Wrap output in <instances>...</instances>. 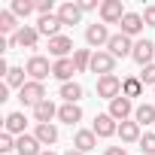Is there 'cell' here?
Masks as SVG:
<instances>
[{
	"mask_svg": "<svg viewBox=\"0 0 155 155\" xmlns=\"http://www.w3.org/2000/svg\"><path fill=\"white\" fill-rule=\"evenodd\" d=\"M143 28H146V21H143L140 12H125V18H122V34L125 37H137Z\"/></svg>",
	"mask_w": 155,
	"mask_h": 155,
	"instance_id": "ac0fdd59",
	"label": "cell"
},
{
	"mask_svg": "<svg viewBox=\"0 0 155 155\" xmlns=\"http://www.w3.org/2000/svg\"><path fill=\"white\" fill-rule=\"evenodd\" d=\"M37 12L40 15H52V0H37Z\"/></svg>",
	"mask_w": 155,
	"mask_h": 155,
	"instance_id": "e575fe53",
	"label": "cell"
},
{
	"mask_svg": "<svg viewBox=\"0 0 155 155\" xmlns=\"http://www.w3.org/2000/svg\"><path fill=\"white\" fill-rule=\"evenodd\" d=\"M9 149H15V137L3 131V134H0V152H3V155H6Z\"/></svg>",
	"mask_w": 155,
	"mask_h": 155,
	"instance_id": "1f68e13d",
	"label": "cell"
},
{
	"mask_svg": "<svg viewBox=\"0 0 155 155\" xmlns=\"http://www.w3.org/2000/svg\"><path fill=\"white\" fill-rule=\"evenodd\" d=\"M34 137H37L43 146H52V143H58V128H55V125H37Z\"/></svg>",
	"mask_w": 155,
	"mask_h": 155,
	"instance_id": "603a6c76",
	"label": "cell"
},
{
	"mask_svg": "<svg viewBox=\"0 0 155 155\" xmlns=\"http://www.w3.org/2000/svg\"><path fill=\"white\" fill-rule=\"evenodd\" d=\"M43 155H58V152H52V149H43Z\"/></svg>",
	"mask_w": 155,
	"mask_h": 155,
	"instance_id": "f35d334b",
	"label": "cell"
},
{
	"mask_svg": "<svg viewBox=\"0 0 155 155\" xmlns=\"http://www.w3.org/2000/svg\"><path fill=\"white\" fill-rule=\"evenodd\" d=\"M91 55H94V52H88V49H76V52H73L76 73H85V70H91Z\"/></svg>",
	"mask_w": 155,
	"mask_h": 155,
	"instance_id": "83f0119b",
	"label": "cell"
},
{
	"mask_svg": "<svg viewBox=\"0 0 155 155\" xmlns=\"http://www.w3.org/2000/svg\"><path fill=\"white\" fill-rule=\"evenodd\" d=\"M64 155H82V152H79V149H67Z\"/></svg>",
	"mask_w": 155,
	"mask_h": 155,
	"instance_id": "74e56055",
	"label": "cell"
},
{
	"mask_svg": "<svg viewBox=\"0 0 155 155\" xmlns=\"http://www.w3.org/2000/svg\"><path fill=\"white\" fill-rule=\"evenodd\" d=\"M140 82H143V85H155V64L143 67V73H140Z\"/></svg>",
	"mask_w": 155,
	"mask_h": 155,
	"instance_id": "d6a6232c",
	"label": "cell"
},
{
	"mask_svg": "<svg viewBox=\"0 0 155 155\" xmlns=\"http://www.w3.org/2000/svg\"><path fill=\"white\" fill-rule=\"evenodd\" d=\"M140 15H143V21H146L149 28H155V6H146V9L140 12Z\"/></svg>",
	"mask_w": 155,
	"mask_h": 155,
	"instance_id": "836d02e7",
	"label": "cell"
},
{
	"mask_svg": "<svg viewBox=\"0 0 155 155\" xmlns=\"http://www.w3.org/2000/svg\"><path fill=\"white\" fill-rule=\"evenodd\" d=\"M110 37H113V34L107 31V25H104V21H101V25L94 21V25H88V28H85V43H88V46H94L97 52H101V46H107V43H110Z\"/></svg>",
	"mask_w": 155,
	"mask_h": 155,
	"instance_id": "ba28073f",
	"label": "cell"
},
{
	"mask_svg": "<svg viewBox=\"0 0 155 155\" xmlns=\"http://www.w3.org/2000/svg\"><path fill=\"white\" fill-rule=\"evenodd\" d=\"M107 52H110V55L119 61V58H128V55L134 52V43H131V37H125V34L119 31V34H113V37H110V43H107Z\"/></svg>",
	"mask_w": 155,
	"mask_h": 155,
	"instance_id": "277c9868",
	"label": "cell"
},
{
	"mask_svg": "<svg viewBox=\"0 0 155 155\" xmlns=\"http://www.w3.org/2000/svg\"><path fill=\"white\" fill-rule=\"evenodd\" d=\"M73 73H76L73 58H61V61H55V64H52V76H55V79H61V85L73 79Z\"/></svg>",
	"mask_w": 155,
	"mask_h": 155,
	"instance_id": "2e32d148",
	"label": "cell"
},
{
	"mask_svg": "<svg viewBox=\"0 0 155 155\" xmlns=\"http://www.w3.org/2000/svg\"><path fill=\"white\" fill-rule=\"evenodd\" d=\"M91 131L97 137H113V134H119V125H116V119L110 113H101V116H94V128Z\"/></svg>",
	"mask_w": 155,
	"mask_h": 155,
	"instance_id": "5bb4252c",
	"label": "cell"
},
{
	"mask_svg": "<svg viewBox=\"0 0 155 155\" xmlns=\"http://www.w3.org/2000/svg\"><path fill=\"white\" fill-rule=\"evenodd\" d=\"M58 18H61L64 25H79V21H82V9H79V3H73V0L61 3V6H58Z\"/></svg>",
	"mask_w": 155,
	"mask_h": 155,
	"instance_id": "9a60e30c",
	"label": "cell"
},
{
	"mask_svg": "<svg viewBox=\"0 0 155 155\" xmlns=\"http://www.w3.org/2000/svg\"><path fill=\"white\" fill-rule=\"evenodd\" d=\"M3 128H6V134L21 137V134H25V113H9L6 122H3Z\"/></svg>",
	"mask_w": 155,
	"mask_h": 155,
	"instance_id": "7402d4cb",
	"label": "cell"
},
{
	"mask_svg": "<svg viewBox=\"0 0 155 155\" xmlns=\"http://www.w3.org/2000/svg\"><path fill=\"white\" fill-rule=\"evenodd\" d=\"M134 122H137V125H152V122H155V107H152V104H140V107L134 110Z\"/></svg>",
	"mask_w": 155,
	"mask_h": 155,
	"instance_id": "4316f807",
	"label": "cell"
},
{
	"mask_svg": "<svg viewBox=\"0 0 155 155\" xmlns=\"http://www.w3.org/2000/svg\"><path fill=\"white\" fill-rule=\"evenodd\" d=\"M79 9L82 12H91V9H101V6H97V0H79Z\"/></svg>",
	"mask_w": 155,
	"mask_h": 155,
	"instance_id": "d590c367",
	"label": "cell"
},
{
	"mask_svg": "<svg viewBox=\"0 0 155 155\" xmlns=\"http://www.w3.org/2000/svg\"><path fill=\"white\" fill-rule=\"evenodd\" d=\"M18 101L25 104V107H40L43 101H46V88H43V82H34V79H28V85L18 91Z\"/></svg>",
	"mask_w": 155,
	"mask_h": 155,
	"instance_id": "6da1fadb",
	"label": "cell"
},
{
	"mask_svg": "<svg viewBox=\"0 0 155 155\" xmlns=\"http://www.w3.org/2000/svg\"><path fill=\"white\" fill-rule=\"evenodd\" d=\"M34 119H37V125H52V119H58V107L46 97L40 107H34Z\"/></svg>",
	"mask_w": 155,
	"mask_h": 155,
	"instance_id": "d6986e66",
	"label": "cell"
},
{
	"mask_svg": "<svg viewBox=\"0 0 155 155\" xmlns=\"http://www.w3.org/2000/svg\"><path fill=\"white\" fill-rule=\"evenodd\" d=\"M119 137H122V143H140V125L137 122H119Z\"/></svg>",
	"mask_w": 155,
	"mask_h": 155,
	"instance_id": "44dd1931",
	"label": "cell"
},
{
	"mask_svg": "<svg viewBox=\"0 0 155 155\" xmlns=\"http://www.w3.org/2000/svg\"><path fill=\"white\" fill-rule=\"evenodd\" d=\"M104 155H128V152H125V146H107Z\"/></svg>",
	"mask_w": 155,
	"mask_h": 155,
	"instance_id": "8d00e7d4",
	"label": "cell"
},
{
	"mask_svg": "<svg viewBox=\"0 0 155 155\" xmlns=\"http://www.w3.org/2000/svg\"><path fill=\"white\" fill-rule=\"evenodd\" d=\"M25 73H28L25 67H9V73H6V85H9V88H18V91H21V88L28 85V82H25Z\"/></svg>",
	"mask_w": 155,
	"mask_h": 155,
	"instance_id": "f1b7e54d",
	"label": "cell"
},
{
	"mask_svg": "<svg viewBox=\"0 0 155 155\" xmlns=\"http://www.w3.org/2000/svg\"><path fill=\"white\" fill-rule=\"evenodd\" d=\"M140 152L143 155H155V134H143L140 137Z\"/></svg>",
	"mask_w": 155,
	"mask_h": 155,
	"instance_id": "4dcf8cb0",
	"label": "cell"
},
{
	"mask_svg": "<svg viewBox=\"0 0 155 155\" xmlns=\"http://www.w3.org/2000/svg\"><path fill=\"white\" fill-rule=\"evenodd\" d=\"M94 146H97V134H94V131H85V128H82V131H76V134H73V149H79L82 155L91 152Z\"/></svg>",
	"mask_w": 155,
	"mask_h": 155,
	"instance_id": "e0dca14e",
	"label": "cell"
},
{
	"mask_svg": "<svg viewBox=\"0 0 155 155\" xmlns=\"http://www.w3.org/2000/svg\"><path fill=\"white\" fill-rule=\"evenodd\" d=\"M61 97H64V104H79L82 85H79V82H64V85H61Z\"/></svg>",
	"mask_w": 155,
	"mask_h": 155,
	"instance_id": "484cf974",
	"label": "cell"
},
{
	"mask_svg": "<svg viewBox=\"0 0 155 155\" xmlns=\"http://www.w3.org/2000/svg\"><path fill=\"white\" fill-rule=\"evenodd\" d=\"M131 58H134L140 67H149V64H152V58H155V43H152V40H140V43H134Z\"/></svg>",
	"mask_w": 155,
	"mask_h": 155,
	"instance_id": "30bf717a",
	"label": "cell"
},
{
	"mask_svg": "<svg viewBox=\"0 0 155 155\" xmlns=\"http://www.w3.org/2000/svg\"><path fill=\"white\" fill-rule=\"evenodd\" d=\"M125 9H122V0H104L101 3V21L104 25H122Z\"/></svg>",
	"mask_w": 155,
	"mask_h": 155,
	"instance_id": "5b68a950",
	"label": "cell"
},
{
	"mask_svg": "<svg viewBox=\"0 0 155 155\" xmlns=\"http://www.w3.org/2000/svg\"><path fill=\"white\" fill-rule=\"evenodd\" d=\"M58 119H61L64 125L82 122V107H79V104H61V107H58Z\"/></svg>",
	"mask_w": 155,
	"mask_h": 155,
	"instance_id": "ffe728a7",
	"label": "cell"
},
{
	"mask_svg": "<svg viewBox=\"0 0 155 155\" xmlns=\"http://www.w3.org/2000/svg\"><path fill=\"white\" fill-rule=\"evenodd\" d=\"M122 94V79L116 73H110V76H101L97 79V97H104V101H116Z\"/></svg>",
	"mask_w": 155,
	"mask_h": 155,
	"instance_id": "3957f363",
	"label": "cell"
},
{
	"mask_svg": "<svg viewBox=\"0 0 155 155\" xmlns=\"http://www.w3.org/2000/svg\"><path fill=\"white\" fill-rule=\"evenodd\" d=\"M131 113H134V104H131L125 94H119L116 101H110V116H113L116 122H128Z\"/></svg>",
	"mask_w": 155,
	"mask_h": 155,
	"instance_id": "4fadbf2b",
	"label": "cell"
},
{
	"mask_svg": "<svg viewBox=\"0 0 155 155\" xmlns=\"http://www.w3.org/2000/svg\"><path fill=\"white\" fill-rule=\"evenodd\" d=\"M37 43H40V31L31 28V25L18 28V34L9 37V46H21V49H37Z\"/></svg>",
	"mask_w": 155,
	"mask_h": 155,
	"instance_id": "9c48e42d",
	"label": "cell"
},
{
	"mask_svg": "<svg viewBox=\"0 0 155 155\" xmlns=\"http://www.w3.org/2000/svg\"><path fill=\"white\" fill-rule=\"evenodd\" d=\"M122 94H125L128 101L143 94V82H140V76H128V79H122Z\"/></svg>",
	"mask_w": 155,
	"mask_h": 155,
	"instance_id": "d4e9b609",
	"label": "cell"
},
{
	"mask_svg": "<svg viewBox=\"0 0 155 155\" xmlns=\"http://www.w3.org/2000/svg\"><path fill=\"white\" fill-rule=\"evenodd\" d=\"M25 70H28V76H31L34 82H43L46 76H52V64H49V58H43V55H31L28 64H25Z\"/></svg>",
	"mask_w": 155,
	"mask_h": 155,
	"instance_id": "7a4b0ae2",
	"label": "cell"
},
{
	"mask_svg": "<svg viewBox=\"0 0 155 155\" xmlns=\"http://www.w3.org/2000/svg\"><path fill=\"white\" fill-rule=\"evenodd\" d=\"M61 28H64V21L58 18V12H52V15H40V21H37L40 37H49V40L61 37Z\"/></svg>",
	"mask_w": 155,
	"mask_h": 155,
	"instance_id": "52a82bcc",
	"label": "cell"
},
{
	"mask_svg": "<svg viewBox=\"0 0 155 155\" xmlns=\"http://www.w3.org/2000/svg\"><path fill=\"white\" fill-rule=\"evenodd\" d=\"M113 70H116V58H113L110 52L101 49V52L91 55V73H97V79H101V76H110Z\"/></svg>",
	"mask_w": 155,
	"mask_h": 155,
	"instance_id": "8992f818",
	"label": "cell"
},
{
	"mask_svg": "<svg viewBox=\"0 0 155 155\" xmlns=\"http://www.w3.org/2000/svg\"><path fill=\"white\" fill-rule=\"evenodd\" d=\"M15 152L18 155H43V143L34 134H21V137H15Z\"/></svg>",
	"mask_w": 155,
	"mask_h": 155,
	"instance_id": "7c38bea8",
	"label": "cell"
},
{
	"mask_svg": "<svg viewBox=\"0 0 155 155\" xmlns=\"http://www.w3.org/2000/svg\"><path fill=\"white\" fill-rule=\"evenodd\" d=\"M70 52H76V49H73V40H70L67 34H61V37L49 40V55H55V61H61V58H70Z\"/></svg>",
	"mask_w": 155,
	"mask_h": 155,
	"instance_id": "8fae6325",
	"label": "cell"
},
{
	"mask_svg": "<svg viewBox=\"0 0 155 155\" xmlns=\"http://www.w3.org/2000/svg\"><path fill=\"white\" fill-rule=\"evenodd\" d=\"M15 12L12 9H3V12H0V34H9V37H15L18 34V25H15Z\"/></svg>",
	"mask_w": 155,
	"mask_h": 155,
	"instance_id": "cb8c5ba5",
	"label": "cell"
},
{
	"mask_svg": "<svg viewBox=\"0 0 155 155\" xmlns=\"http://www.w3.org/2000/svg\"><path fill=\"white\" fill-rule=\"evenodd\" d=\"M34 9H37V3H28V0H12V12H15V15H25V18H28Z\"/></svg>",
	"mask_w": 155,
	"mask_h": 155,
	"instance_id": "f546056e",
	"label": "cell"
}]
</instances>
